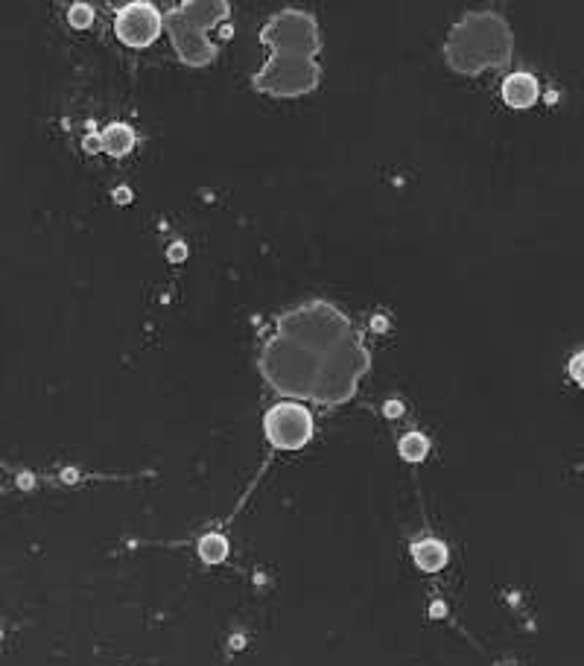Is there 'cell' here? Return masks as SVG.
<instances>
[{
	"mask_svg": "<svg viewBox=\"0 0 584 666\" xmlns=\"http://www.w3.org/2000/svg\"><path fill=\"white\" fill-rule=\"evenodd\" d=\"M412 561L418 564V570L423 573H438L447 564V547L435 541V538H423V541L412 544Z\"/></svg>",
	"mask_w": 584,
	"mask_h": 666,
	"instance_id": "9",
	"label": "cell"
},
{
	"mask_svg": "<svg viewBox=\"0 0 584 666\" xmlns=\"http://www.w3.org/2000/svg\"><path fill=\"white\" fill-rule=\"evenodd\" d=\"M398 450H400V456L406 462H421V459H427V453H430V439L421 436V433H406L400 439Z\"/></svg>",
	"mask_w": 584,
	"mask_h": 666,
	"instance_id": "12",
	"label": "cell"
},
{
	"mask_svg": "<svg viewBox=\"0 0 584 666\" xmlns=\"http://www.w3.org/2000/svg\"><path fill=\"white\" fill-rule=\"evenodd\" d=\"M570 377L584 389V351H578V354L570 359Z\"/></svg>",
	"mask_w": 584,
	"mask_h": 666,
	"instance_id": "14",
	"label": "cell"
},
{
	"mask_svg": "<svg viewBox=\"0 0 584 666\" xmlns=\"http://www.w3.org/2000/svg\"><path fill=\"white\" fill-rule=\"evenodd\" d=\"M260 41L272 53H292V56L315 59L318 50H322V32H318L313 15L298 12V9H284L263 27Z\"/></svg>",
	"mask_w": 584,
	"mask_h": 666,
	"instance_id": "5",
	"label": "cell"
},
{
	"mask_svg": "<svg viewBox=\"0 0 584 666\" xmlns=\"http://www.w3.org/2000/svg\"><path fill=\"white\" fill-rule=\"evenodd\" d=\"M100 147L102 152H109L114 158L120 155H126L135 149V132H132V126L126 123H109L105 129L100 132Z\"/></svg>",
	"mask_w": 584,
	"mask_h": 666,
	"instance_id": "10",
	"label": "cell"
},
{
	"mask_svg": "<svg viewBox=\"0 0 584 666\" xmlns=\"http://www.w3.org/2000/svg\"><path fill=\"white\" fill-rule=\"evenodd\" d=\"M322 79L315 59L292 56V53H269L266 65L252 76V85L272 97H301L310 94Z\"/></svg>",
	"mask_w": 584,
	"mask_h": 666,
	"instance_id": "4",
	"label": "cell"
},
{
	"mask_svg": "<svg viewBox=\"0 0 584 666\" xmlns=\"http://www.w3.org/2000/svg\"><path fill=\"white\" fill-rule=\"evenodd\" d=\"M199 555H202V561H208V564L225 561V558H228V541H225V535H219V532L205 535L202 541H199Z\"/></svg>",
	"mask_w": 584,
	"mask_h": 666,
	"instance_id": "11",
	"label": "cell"
},
{
	"mask_svg": "<svg viewBox=\"0 0 584 666\" xmlns=\"http://www.w3.org/2000/svg\"><path fill=\"white\" fill-rule=\"evenodd\" d=\"M225 0H184L179 9L167 15V32L172 39V47L179 53L184 65H208L217 56L214 41L208 39V29L214 27L219 18H228Z\"/></svg>",
	"mask_w": 584,
	"mask_h": 666,
	"instance_id": "2",
	"label": "cell"
},
{
	"mask_svg": "<svg viewBox=\"0 0 584 666\" xmlns=\"http://www.w3.org/2000/svg\"><path fill=\"white\" fill-rule=\"evenodd\" d=\"M503 39V27L497 18L491 15H468L462 24H456L450 39L444 44L447 62L459 74H476L488 65H497L503 50L500 41Z\"/></svg>",
	"mask_w": 584,
	"mask_h": 666,
	"instance_id": "3",
	"label": "cell"
},
{
	"mask_svg": "<svg viewBox=\"0 0 584 666\" xmlns=\"http://www.w3.org/2000/svg\"><path fill=\"white\" fill-rule=\"evenodd\" d=\"M383 412H386V415H392V418H398L400 412H403V404H400V401H392V404H386Z\"/></svg>",
	"mask_w": 584,
	"mask_h": 666,
	"instance_id": "15",
	"label": "cell"
},
{
	"mask_svg": "<svg viewBox=\"0 0 584 666\" xmlns=\"http://www.w3.org/2000/svg\"><path fill=\"white\" fill-rule=\"evenodd\" d=\"M70 24H74L76 29H85V27H91L94 21V9L88 6V4H76V6H70Z\"/></svg>",
	"mask_w": 584,
	"mask_h": 666,
	"instance_id": "13",
	"label": "cell"
},
{
	"mask_svg": "<svg viewBox=\"0 0 584 666\" xmlns=\"http://www.w3.org/2000/svg\"><path fill=\"white\" fill-rule=\"evenodd\" d=\"M161 12H158L152 4L147 0H135V4H126L117 18H114V32L123 44L129 47H147L152 44L158 35H161Z\"/></svg>",
	"mask_w": 584,
	"mask_h": 666,
	"instance_id": "7",
	"label": "cell"
},
{
	"mask_svg": "<svg viewBox=\"0 0 584 666\" xmlns=\"http://www.w3.org/2000/svg\"><path fill=\"white\" fill-rule=\"evenodd\" d=\"M260 371L287 398L339 406L368 371V348L339 307L307 301L278 316L260 351Z\"/></svg>",
	"mask_w": 584,
	"mask_h": 666,
	"instance_id": "1",
	"label": "cell"
},
{
	"mask_svg": "<svg viewBox=\"0 0 584 666\" xmlns=\"http://www.w3.org/2000/svg\"><path fill=\"white\" fill-rule=\"evenodd\" d=\"M184 255H187V248H184L182 243H175V248H170V258H172V260H182Z\"/></svg>",
	"mask_w": 584,
	"mask_h": 666,
	"instance_id": "16",
	"label": "cell"
},
{
	"mask_svg": "<svg viewBox=\"0 0 584 666\" xmlns=\"http://www.w3.org/2000/svg\"><path fill=\"white\" fill-rule=\"evenodd\" d=\"M263 433L278 450H298L313 436V415L310 409H304L295 401L275 404L263 418Z\"/></svg>",
	"mask_w": 584,
	"mask_h": 666,
	"instance_id": "6",
	"label": "cell"
},
{
	"mask_svg": "<svg viewBox=\"0 0 584 666\" xmlns=\"http://www.w3.org/2000/svg\"><path fill=\"white\" fill-rule=\"evenodd\" d=\"M538 79L532 74H511L503 82V100L511 105V109H529V105L538 102Z\"/></svg>",
	"mask_w": 584,
	"mask_h": 666,
	"instance_id": "8",
	"label": "cell"
}]
</instances>
